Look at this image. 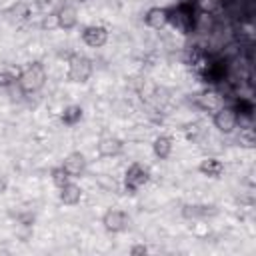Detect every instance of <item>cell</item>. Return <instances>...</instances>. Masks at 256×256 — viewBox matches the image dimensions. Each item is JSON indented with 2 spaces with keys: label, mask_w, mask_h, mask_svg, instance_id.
<instances>
[{
  "label": "cell",
  "mask_w": 256,
  "mask_h": 256,
  "mask_svg": "<svg viewBox=\"0 0 256 256\" xmlns=\"http://www.w3.org/2000/svg\"><path fill=\"white\" fill-rule=\"evenodd\" d=\"M212 122L218 132L222 134H232L238 126V110L234 106H220L212 114Z\"/></svg>",
  "instance_id": "4"
},
{
  "label": "cell",
  "mask_w": 256,
  "mask_h": 256,
  "mask_svg": "<svg viewBox=\"0 0 256 256\" xmlns=\"http://www.w3.org/2000/svg\"><path fill=\"white\" fill-rule=\"evenodd\" d=\"M16 82V76L10 70H2L0 72V88H10Z\"/></svg>",
  "instance_id": "21"
},
{
  "label": "cell",
  "mask_w": 256,
  "mask_h": 256,
  "mask_svg": "<svg viewBox=\"0 0 256 256\" xmlns=\"http://www.w3.org/2000/svg\"><path fill=\"white\" fill-rule=\"evenodd\" d=\"M82 116H84L82 108L76 106V104H70V106H66V108L62 110L60 120H62L64 126H74V124H78V122L82 120Z\"/></svg>",
  "instance_id": "16"
},
{
  "label": "cell",
  "mask_w": 256,
  "mask_h": 256,
  "mask_svg": "<svg viewBox=\"0 0 256 256\" xmlns=\"http://www.w3.org/2000/svg\"><path fill=\"white\" fill-rule=\"evenodd\" d=\"M182 214L186 218H206L208 214H214V210H208V206H184Z\"/></svg>",
  "instance_id": "18"
},
{
  "label": "cell",
  "mask_w": 256,
  "mask_h": 256,
  "mask_svg": "<svg viewBox=\"0 0 256 256\" xmlns=\"http://www.w3.org/2000/svg\"><path fill=\"white\" fill-rule=\"evenodd\" d=\"M150 180V170L138 162L130 164L128 170L124 172V188L130 192V194H136L140 188H144Z\"/></svg>",
  "instance_id": "3"
},
{
  "label": "cell",
  "mask_w": 256,
  "mask_h": 256,
  "mask_svg": "<svg viewBox=\"0 0 256 256\" xmlns=\"http://www.w3.org/2000/svg\"><path fill=\"white\" fill-rule=\"evenodd\" d=\"M16 82L22 90V94H38L46 84V70L42 62H30L18 76Z\"/></svg>",
  "instance_id": "1"
},
{
  "label": "cell",
  "mask_w": 256,
  "mask_h": 256,
  "mask_svg": "<svg viewBox=\"0 0 256 256\" xmlns=\"http://www.w3.org/2000/svg\"><path fill=\"white\" fill-rule=\"evenodd\" d=\"M80 2H88V0H80Z\"/></svg>",
  "instance_id": "25"
},
{
  "label": "cell",
  "mask_w": 256,
  "mask_h": 256,
  "mask_svg": "<svg viewBox=\"0 0 256 256\" xmlns=\"http://www.w3.org/2000/svg\"><path fill=\"white\" fill-rule=\"evenodd\" d=\"M56 16H58V26L62 30H72L76 24H78V10L74 4L70 2H64L58 10H56Z\"/></svg>",
  "instance_id": "10"
},
{
  "label": "cell",
  "mask_w": 256,
  "mask_h": 256,
  "mask_svg": "<svg viewBox=\"0 0 256 256\" xmlns=\"http://www.w3.org/2000/svg\"><path fill=\"white\" fill-rule=\"evenodd\" d=\"M170 20L176 28L188 32L194 26V12H192V4L188 2H180L176 8L170 10Z\"/></svg>",
  "instance_id": "6"
},
{
  "label": "cell",
  "mask_w": 256,
  "mask_h": 256,
  "mask_svg": "<svg viewBox=\"0 0 256 256\" xmlns=\"http://www.w3.org/2000/svg\"><path fill=\"white\" fill-rule=\"evenodd\" d=\"M102 226L106 232L110 234H120L124 232L128 226H130V216L124 212V210H118V208H110L104 212L102 216Z\"/></svg>",
  "instance_id": "5"
},
{
  "label": "cell",
  "mask_w": 256,
  "mask_h": 256,
  "mask_svg": "<svg viewBox=\"0 0 256 256\" xmlns=\"http://www.w3.org/2000/svg\"><path fill=\"white\" fill-rule=\"evenodd\" d=\"M152 152L160 160L170 158V154H172V140H170V136H164V134L156 136L154 142H152Z\"/></svg>",
  "instance_id": "14"
},
{
  "label": "cell",
  "mask_w": 256,
  "mask_h": 256,
  "mask_svg": "<svg viewBox=\"0 0 256 256\" xmlns=\"http://www.w3.org/2000/svg\"><path fill=\"white\" fill-rule=\"evenodd\" d=\"M96 150L102 158H116L124 152V142L118 136H102L96 144Z\"/></svg>",
  "instance_id": "8"
},
{
  "label": "cell",
  "mask_w": 256,
  "mask_h": 256,
  "mask_svg": "<svg viewBox=\"0 0 256 256\" xmlns=\"http://www.w3.org/2000/svg\"><path fill=\"white\" fill-rule=\"evenodd\" d=\"M6 190H8V180H6L4 176H0V196H2Z\"/></svg>",
  "instance_id": "23"
},
{
  "label": "cell",
  "mask_w": 256,
  "mask_h": 256,
  "mask_svg": "<svg viewBox=\"0 0 256 256\" xmlns=\"http://www.w3.org/2000/svg\"><path fill=\"white\" fill-rule=\"evenodd\" d=\"M32 2H34L36 6H40V8H42V6H48L52 0H32Z\"/></svg>",
  "instance_id": "24"
},
{
  "label": "cell",
  "mask_w": 256,
  "mask_h": 256,
  "mask_svg": "<svg viewBox=\"0 0 256 256\" xmlns=\"http://www.w3.org/2000/svg\"><path fill=\"white\" fill-rule=\"evenodd\" d=\"M58 190H60V194H58L60 202L66 204V206H74V204H78L82 200V188L78 184H74V182H66Z\"/></svg>",
  "instance_id": "12"
},
{
  "label": "cell",
  "mask_w": 256,
  "mask_h": 256,
  "mask_svg": "<svg viewBox=\"0 0 256 256\" xmlns=\"http://www.w3.org/2000/svg\"><path fill=\"white\" fill-rule=\"evenodd\" d=\"M144 22L146 26L160 30L170 22V8H162V6H154L144 14Z\"/></svg>",
  "instance_id": "11"
},
{
  "label": "cell",
  "mask_w": 256,
  "mask_h": 256,
  "mask_svg": "<svg viewBox=\"0 0 256 256\" xmlns=\"http://www.w3.org/2000/svg\"><path fill=\"white\" fill-rule=\"evenodd\" d=\"M198 104H200L204 110H212V112L222 106V104H220V96H218L216 92H202V94L198 96Z\"/></svg>",
  "instance_id": "17"
},
{
  "label": "cell",
  "mask_w": 256,
  "mask_h": 256,
  "mask_svg": "<svg viewBox=\"0 0 256 256\" xmlns=\"http://www.w3.org/2000/svg\"><path fill=\"white\" fill-rule=\"evenodd\" d=\"M0 4H2V0H0Z\"/></svg>",
  "instance_id": "26"
},
{
  "label": "cell",
  "mask_w": 256,
  "mask_h": 256,
  "mask_svg": "<svg viewBox=\"0 0 256 256\" xmlns=\"http://www.w3.org/2000/svg\"><path fill=\"white\" fill-rule=\"evenodd\" d=\"M50 178H52V182H54V186H64L66 182H70V176H68V172L62 168V166H54L52 170H50Z\"/></svg>",
  "instance_id": "19"
},
{
  "label": "cell",
  "mask_w": 256,
  "mask_h": 256,
  "mask_svg": "<svg viewBox=\"0 0 256 256\" xmlns=\"http://www.w3.org/2000/svg\"><path fill=\"white\" fill-rule=\"evenodd\" d=\"M60 166L68 172V176H70V178H80V176L86 172L88 162H86V156H84L82 152L74 150V152H70V154H66V156H64V160H62V164H60Z\"/></svg>",
  "instance_id": "7"
},
{
  "label": "cell",
  "mask_w": 256,
  "mask_h": 256,
  "mask_svg": "<svg viewBox=\"0 0 256 256\" xmlns=\"http://www.w3.org/2000/svg\"><path fill=\"white\" fill-rule=\"evenodd\" d=\"M82 40L90 48H100L108 42V30L100 24H90L82 30Z\"/></svg>",
  "instance_id": "9"
},
{
  "label": "cell",
  "mask_w": 256,
  "mask_h": 256,
  "mask_svg": "<svg viewBox=\"0 0 256 256\" xmlns=\"http://www.w3.org/2000/svg\"><path fill=\"white\" fill-rule=\"evenodd\" d=\"M92 76V60L80 52H74L70 54L68 58V72H66V78L68 82H74V84H86Z\"/></svg>",
  "instance_id": "2"
},
{
  "label": "cell",
  "mask_w": 256,
  "mask_h": 256,
  "mask_svg": "<svg viewBox=\"0 0 256 256\" xmlns=\"http://www.w3.org/2000/svg\"><path fill=\"white\" fill-rule=\"evenodd\" d=\"M198 172H200L202 176H206V178H220V176L224 174V164H222L218 158L210 156V158H204V160L198 164Z\"/></svg>",
  "instance_id": "13"
},
{
  "label": "cell",
  "mask_w": 256,
  "mask_h": 256,
  "mask_svg": "<svg viewBox=\"0 0 256 256\" xmlns=\"http://www.w3.org/2000/svg\"><path fill=\"white\" fill-rule=\"evenodd\" d=\"M40 28H42V30H46V32H52V30L60 28V26H58V16H56V12H52V14H46V16H42Z\"/></svg>",
  "instance_id": "20"
},
{
  "label": "cell",
  "mask_w": 256,
  "mask_h": 256,
  "mask_svg": "<svg viewBox=\"0 0 256 256\" xmlns=\"http://www.w3.org/2000/svg\"><path fill=\"white\" fill-rule=\"evenodd\" d=\"M8 14H10L14 20L24 22V20H28V18L32 16V8H30V4H28L26 0H18V2H14V4L8 8Z\"/></svg>",
  "instance_id": "15"
},
{
  "label": "cell",
  "mask_w": 256,
  "mask_h": 256,
  "mask_svg": "<svg viewBox=\"0 0 256 256\" xmlns=\"http://www.w3.org/2000/svg\"><path fill=\"white\" fill-rule=\"evenodd\" d=\"M146 254H148V246L144 244H134L130 248V256H146Z\"/></svg>",
  "instance_id": "22"
}]
</instances>
